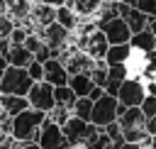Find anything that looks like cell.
Masks as SVG:
<instances>
[{"instance_id": "cell-32", "label": "cell", "mask_w": 156, "mask_h": 149, "mask_svg": "<svg viewBox=\"0 0 156 149\" xmlns=\"http://www.w3.org/2000/svg\"><path fill=\"white\" fill-rule=\"evenodd\" d=\"M27 34H32V32H27L24 27H15V29H12V34H10V44H24Z\"/></svg>"}, {"instance_id": "cell-35", "label": "cell", "mask_w": 156, "mask_h": 149, "mask_svg": "<svg viewBox=\"0 0 156 149\" xmlns=\"http://www.w3.org/2000/svg\"><path fill=\"white\" fill-rule=\"evenodd\" d=\"M100 95H105V90H102V88H98V85H95V88H93V90H90V95H88V98H90V100H98V98H100Z\"/></svg>"}, {"instance_id": "cell-14", "label": "cell", "mask_w": 156, "mask_h": 149, "mask_svg": "<svg viewBox=\"0 0 156 149\" xmlns=\"http://www.w3.org/2000/svg\"><path fill=\"white\" fill-rule=\"evenodd\" d=\"M5 59H7V64H10V66L27 68V66L34 61V54H32V51H29L24 44H10V49H7Z\"/></svg>"}, {"instance_id": "cell-45", "label": "cell", "mask_w": 156, "mask_h": 149, "mask_svg": "<svg viewBox=\"0 0 156 149\" xmlns=\"http://www.w3.org/2000/svg\"><path fill=\"white\" fill-rule=\"evenodd\" d=\"M0 134H2V132H0Z\"/></svg>"}, {"instance_id": "cell-40", "label": "cell", "mask_w": 156, "mask_h": 149, "mask_svg": "<svg viewBox=\"0 0 156 149\" xmlns=\"http://www.w3.org/2000/svg\"><path fill=\"white\" fill-rule=\"evenodd\" d=\"M149 29H151V34L156 37V17H151V20H149Z\"/></svg>"}, {"instance_id": "cell-46", "label": "cell", "mask_w": 156, "mask_h": 149, "mask_svg": "<svg viewBox=\"0 0 156 149\" xmlns=\"http://www.w3.org/2000/svg\"><path fill=\"white\" fill-rule=\"evenodd\" d=\"M154 51H156V49H154Z\"/></svg>"}, {"instance_id": "cell-39", "label": "cell", "mask_w": 156, "mask_h": 149, "mask_svg": "<svg viewBox=\"0 0 156 149\" xmlns=\"http://www.w3.org/2000/svg\"><path fill=\"white\" fill-rule=\"evenodd\" d=\"M68 149H90L85 142H78V144H68Z\"/></svg>"}, {"instance_id": "cell-19", "label": "cell", "mask_w": 156, "mask_h": 149, "mask_svg": "<svg viewBox=\"0 0 156 149\" xmlns=\"http://www.w3.org/2000/svg\"><path fill=\"white\" fill-rule=\"evenodd\" d=\"M129 54H132V46H129V44H110V49H107V54H105V64H107V66L127 64V61H129Z\"/></svg>"}, {"instance_id": "cell-43", "label": "cell", "mask_w": 156, "mask_h": 149, "mask_svg": "<svg viewBox=\"0 0 156 149\" xmlns=\"http://www.w3.org/2000/svg\"><path fill=\"white\" fill-rule=\"evenodd\" d=\"M119 2H127V5H134L136 0H119Z\"/></svg>"}, {"instance_id": "cell-31", "label": "cell", "mask_w": 156, "mask_h": 149, "mask_svg": "<svg viewBox=\"0 0 156 149\" xmlns=\"http://www.w3.org/2000/svg\"><path fill=\"white\" fill-rule=\"evenodd\" d=\"M134 7L136 10H141L144 15H149V17H156V0H136L134 2Z\"/></svg>"}, {"instance_id": "cell-21", "label": "cell", "mask_w": 156, "mask_h": 149, "mask_svg": "<svg viewBox=\"0 0 156 149\" xmlns=\"http://www.w3.org/2000/svg\"><path fill=\"white\" fill-rule=\"evenodd\" d=\"M149 15H144L141 10H136V7H132L129 10V15L124 17V22L129 24V29H132V34H136V32H141V29H146L149 27Z\"/></svg>"}, {"instance_id": "cell-37", "label": "cell", "mask_w": 156, "mask_h": 149, "mask_svg": "<svg viewBox=\"0 0 156 149\" xmlns=\"http://www.w3.org/2000/svg\"><path fill=\"white\" fill-rule=\"evenodd\" d=\"M117 149H144L141 144H129V142H124V144H119Z\"/></svg>"}, {"instance_id": "cell-26", "label": "cell", "mask_w": 156, "mask_h": 149, "mask_svg": "<svg viewBox=\"0 0 156 149\" xmlns=\"http://www.w3.org/2000/svg\"><path fill=\"white\" fill-rule=\"evenodd\" d=\"M71 115H73V112H71L68 107H58V105H56L54 110H49V112H46V117H49L51 122H56L58 127H63V125L68 122V117H71Z\"/></svg>"}, {"instance_id": "cell-11", "label": "cell", "mask_w": 156, "mask_h": 149, "mask_svg": "<svg viewBox=\"0 0 156 149\" xmlns=\"http://www.w3.org/2000/svg\"><path fill=\"white\" fill-rule=\"evenodd\" d=\"M68 71H66V66L58 61V59H49V61H44V81L46 83H51L54 88L56 85H68Z\"/></svg>"}, {"instance_id": "cell-33", "label": "cell", "mask_w": 156, "mask_h": 149, "mask_svg": "<svg viewBox=\"0 0 156 149\" xmlns=\"http://www.w3.org/2000/svg\"><path fill=\"white\" fill-rule=\"evenodd\" d=\"M146 132H149V134H156V115L146 117Z\"/></svg>"}, {"instance_id": "cell-25", "label": "cell", "mask_w": 156, "mask_h": 149, "mask_svg": "<svg viewBox=\"0 0 156 149\" xmlns=\"http://www.w3.org/2000/svg\"><path fill=\"white\" fill-rule=\"evenodd\" d=\"M124 78H129V68H127V64H115V66H107V83L119 85Z\"/></svg>"}, {"instance_id": "cell-23", "label": "cell", "mask_w": 156, "mask_h": 149, "mask_svg": "<svg viewBox=\"0 0 156 149\" xmlns=\"http://www.w3.org/2000/svg\"><path fill=\"white\" fill-rule=\"evenodd\" d=\"M90 149H112V142H110V137H107V132L102 129V127H98L90 137H88V142H85Z\"/></svg>"}, {"instance_id": "cell-36", "label": "cell", "mask_w": 156, "mask_h": 149, "mask_svg": "<svg viewBox=\"0 0 156 149\" xmlns=\"http://www.w3.org/2000/svg\"><path fill=\"white\" fill-rule=\"evenodd\" d=\"M146 85V93L149 95H156V81H149V83H144Z\"/></svg>"}, {"instance_id": "cell-42", "label": "cell", "mask_w": 156, "mask_h": 149, "mask_svg": "<svg viewBox=\"0 0 156 149\" xmlns=\"http://www.w3.org/2000/svg\"><path fill=\"white\" fill-rule=\"evenodd\" d=\"M149 147H151V149H156V134H151V137H149Z\"/></svg>"}, {"instance_id": "cell-2", "label": "cell", "mask_w": 156, "mask_h": 149, "mask_svg": "<svg viewBox=\"0 0 156 149\" xmlns=\"http://www.w3.org/2000/svg\"><path fill=\"white\" fill-rule=\"evenodd\" d=\"M32 85H34L32 76L27 73V68H20V66H7L2 78H0V93L2 95H27Z\"/></svg>"}, {"instance_id": "cell-44", "label": "cell", "mask_w": 156, "mask_h": 149, "mask_svg": "<svg viewBox=\"0 0 156 149\" xmlns=\"http://www.w3.org/2000/svg\"><path fill=\"white\" fill-rule=\"evenodd\" d=\"M144 149H151V147H144Z\"/></svg>"}, {"instance_id": "cell-9", "label": "cell", "mask_w": 156, "mask_h": 149, "mask_svg": "<svg viewBox=\"0 0 156 149\" xmlns=\"http://www.w3.org/2000/svg\"><path fill=\"white\" fill-rule=\"evenodd\" d=\"M61 129H63V134H66L68 144H78V142H88V137H90L98 127H95L93 122H88V120H80V117L71 115V117H68V122H66Z\"/></svg>"}, {"instance_id": "cell-7", "label": "cell", "mask_w": 156, "mask_h": 149, "mask_svg": "<svg viewBox=\"0 0 156 149\" xmlns=\"http://www.w3.org/2000/svg\"><path fill=\"white\" fill-rule=\"evenodd\" d=\"M27 100H29V107L34 110H41V112H49L56 107V100H54V85L46 83V81H37L29 93H27Z\"/></svg>"}, {"instance_id": "cell-10", "label": "cell", "mask_w": 156, "mask_h": 149, "mask_svg": "<svg viewBox=\"0 0 156 149\" xmlns=\"http://www.w3.org/2000/svg\"><path fill=\"white\" fill-rule=\"evenodd\" d=\"M100 32L107 37V44H129V39H132V29L122 17H112L110 22H105L100 27Z\"/></svg>"}, {"instance_id": "cell-20", "label": "cell", "mask_w": 156, "mask_h": 149, "mask_svg": "<svg viewBox=\"0 0 156 149\" xmlns=\"http://www.w3.org/2000/svg\"><path fill=\"white\" fill-rule=\"evenodd\" d=\"M56 22H58L63 29H68V32H76V29H78V24H80L78 15H76V12H73L68 5L56 7Z\"/></svg>"}, {"instance_id": "cell-38", "label": "cell", "mask_w": 156, "mask_h": 149, "mask_svg": "<svg viewBox=\"0 0 156 149\" xmlns=\"http://www.w3.org/2000/svg\"><path fill=\"white\" fill-rule=\"evenodd\" d=\"M17 149H39L37 142H27V144H17Z\"/></svg>"}, {"instance_id": "cell-4", "label": "cell", "mask_w": 156, "mask_h": 149, "mask_svg": "<svg viewBox=\"0 0 156 149\" xmlns=\"http://www.w3.org/2000/svg\"><path fill=\"white\" fill-rule=\"evenodd\" d=\"M71 44L78 46L80 51H85L93 61H102L105 54H107V49H110L107 37H105L100 29H95V32H90V34H85V37H78V39H73Z\"/></svg>"}, {"instance_id": "cell-13", "label": "cell", "mask_w": 156, "mask_h": 149, "mask_svg": "<svg viewBox=\"0 0 156 149\" xmlns=\"http://www.w3.org/2000/svg\"><path fill=\"white\" fill-rule=\"evenodd\" d=\"M32 22L37 24V32L39 29H44V27H49L51 22H56V7H49V5H41V2H37L34 0V5H32Z\"/></svg>"}, {"instance_id": "cell-17", "label": "cell", "mask_w": 156, "mask_h": 149, "mask_svg": "<svg viewBox=\"0 0 156 149\" xmlns=\"http://www.w3.org/2000/svg\"><path fill=\"white\" fill-rule=\"evenodd\" d=\"M129 46H132V49H136V51L149 54V51H154V49H156V37H154V34H151V29L146 27V29H141V32L132 34Z\"/></svg>"}, {"instance_id": "cell-6", "label": "cell", "mask_w": 156, "mask_h": 149, "mask_svg": "<svg viewBox=\"0 0 156 149\" xmlns=\"http://www.w3.org/2000/svg\"><path fill=\"white\" fill-rule=\"evenodd\" d=\"M34 142L39 144V149H68V139H66L63 129L56 122H51L49 117L44 120V125H41Z\"/></svg>"}, {"instance_id": "cell-15", "label": "cell", "mask_w": 156, "mask_h": 149, "mask_svg": "<svg viewBox=\"0 0 156 149\" xmlns=\"http://www.w3.org/2000/svg\"><path fill=\"white\" fill-rule=\"evenodd\" d=\"M32 5L34 0H7V17L17 24H22L29 15H32Z\"/></svg>"}, {"instance_id": "cell-24", "label": "cell", "mask_w": 156, "mask_h": 149, "mask_svg": "<svg viewBox=\"0 0 156 149\" xmlns=\"http://www.w3.org/2000/svg\"><path fill=\"white\" fill-rule=\"evenodd\" d=\"M71 112H73L76 117H80V120H88V122H90V115H93V100H90L88 95H85V98H78V100L73 103Z\"/></svg>"}, {"instance_id": "cell-29", "label": "cell", "mask_w": 156, "mask_h": 149, "mask_svg": "<svg viewBox=\"0 0 156 149\" xmlns=\"http://www.w3.org/2000/svg\"><path fill=\"white\" fill-rule=\"evenodd\" d=\"M139 107H141V112H144L146 117L156 115V95H149V93H146V98L141 100V105H139Z\"/></svg>"}, {"instance_id": "cell-22", "label": "cell", "mask_w": 156, "mask_h": 149, "mask_svg": "<svg viewBox=\"0 0 156 149\" xmlns=\"http://www.w3.org/2000/svg\"><path fill=\"white\" fill-rule=\"evenodd\" d=\"M54 100H56V105L58 107H73V103L78 100V95L71 90V85H56L54 88Z\"/></svg>"}, {"instance_id": "cell-27", "label": "cell", "mask_w": 156, "mask_h": 149, "mask_svg": "<svg viewBox=\"0 0 156 149\" xmlns=\"http://www.w3.org/2000/svg\"><path fill=\"white\" fill-rule=\"evenodd\" d=\"M105 132H107V137H110V142H112V149H117L119 144H124V137H122V127H119V122H110L107 127H102Z\"/></svg>"}, {"instance_id": "cell-28", "label": "cell", "mask_w": 156, "mask_h": 149, "mask_svg": "<svg viewBox=\"0 0 156 149\" xmlns=\"http://www.w3.org/2000/svg\"><path fill=\"white\" fill-rule=\"evenodd\" d=\"M27 73L32 76V81H34V83H37V81H44V64L34 59V61L27 66Z\"/></svg>"}, {"instance_id": "cell-1", "label": "cell", "mask_w": 156, "mask_h": 149, "mask_svg": "<svg viewBox=\"0 0 156 149\" xmlns=\"http://www.w3.org/2000/svg\"><path fill=\"white\" fill-rule=\"evenodd\" d=\"M46 120V112L41 110H34V107H27L22 110L20 115L12 117V137L20 142V144H27V142H34L41 125Z\"/></svg>"}, {"instance_id": "cell-16", "label": "cell", "mask_w": 156, "mask_h": 149, "mask_svg": "<svg viewBox=\"0 0 156 149\" xmlns=\"http://www.w3.org/2000/svg\"><path fill=\"white\" fill-rule=\"evenodd\" d=\"M122 129H136V127H146V115L141 112V107H127L119 117H117Z\"/></svg>"}, {"instance_id": "cell-30", "label": "cell", "mask_w": 156, "mask_h": 149, "mask_svg": "<svg viewBox=\"0 0 156 149\" xmlns=\"http://www.w3.org/2000/svg\"><path fill=\"white\" fill-rule=\"evenodd\" d=\"M12 29H15V22L7 15H0V39H10Z\"/></svg>"}, {"instance_id": "cell-8", "label": "cell", "mask_w": 156, "mask_h": 149, "mask_svg": "<svg viewBox=\"0 0 156 149\" xmlns=\"http://www.w3.org/2000/svg\"><path fill=\"white\" fill-rule=\"evenodd\" d=\"M39 37H41V42H44L54 54H58L61 49H66V46L71 44V32L63 29L58 22H51L49 27L39 29Z\"/></svg>"}, {"instance_id": "cell-41", "label": "cell", "mask_w": 156, "mask_h": 149, "mask_svg": "<svg viewBox=\"0 0 156 149\" xmlns=\"http://www.w3.org/2000/svg\"><path fill=\"white\" fill-rule=\"evenodd\" d=\"M0 15H7V0H0Z\"/></svg>"}, {"instance_id": "cell-5", "label": "cell", "mask_w": 156, "mask_h": 149, "mask_svg": "<svg viewBox=\"0 0 156 149\" xmlns=\"http://www.w3.org/2000/svg\"><path fill=\"white\" fill-rule=\"evenodd\" d=\"M146 98V85L141 78H124L119 83V90H117V103L124 105V107H139L141 100Z\"/></svg>"}, {"instance_id": "cell-3", "label": "cell", "mask_w": 156, "mask_h": 149, "mask_svg": "<svg viewBox=\"0 0 156 149\" xmlns=\"http://www.w3.org/2000/svg\"><path fill=\"white\" fill-rule=\"evenodd\" d=\"M117 98L115 95H100L98 100H93V115H90V122L95 127H107L110 122H117Z\"/></svg>"}, {"instance_id": "cell-34", "label": "cell", "mask_w": 156, "mask_h": 149, "mask_svg": "<svg viewBox=\"0 0 156 149\" xmlns=\"http://www.w3.org/2000/svg\"><path fill=\"white\" fill-rule=\"evenodd\" d=\"M37 2L49 5V7H61V5H66V0H37Z\"/></svg>"}, {"instance_id": "cell-18", "label": "cell", "mask_w": 156, "mask_h": 149, "mask_svg": "<svg viewBox=\"0 0 156 149\" xmlns=\"http://www.w3.org/2000/svg\"><path fill=\"white\" fill-rule=\"evenodd\" d=\"M68 85H71V90H73L78 98L90 95V90L95 88V83H93L90 73H76V76H71V78H68Z\"/></svg>"}, {"instance_id": "cell-12", "label": "cell", "mask_w": 156, "mask_h": 149, "mask_svg": "<svg viewBox=\"0 0 156 149\" xmlns=\"http://www.w3.org/2000/svg\"><path fill=\"white\" fill-rule=\"evenodd\" d=\"M102 2H105V0H66V5L78 15L80 22L95 20L98 12H100V7H102Z\"/></svg>"}]
</instances>
